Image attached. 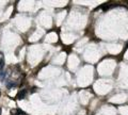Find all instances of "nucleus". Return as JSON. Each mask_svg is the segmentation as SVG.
Here are the masks:
<instances>
[{"instance_id": "f257e3e1", "label": "nucleus", "mask_w": 128, "mask_h": 115, "mask_svg": "<svg viewBox=\"0 0 128 115\" xmlns=\"http://www.w3.org/2000/svg\"><path fill=\"white\" fill-rule=\"evenodd\" d=\"M26 94H27V91L26 90H22L20 92L17 94V99H19V100H20V99H24L26 97Z\"/></svg>"}, {"instance_id": "f03ea898", "label": "nucleus", "mask_w": 128, "mask_h": 115, "mask_svg": "<svg viewBox=\"0 0 128 115\" xmlns=\"http://www.w3.org/2000/svg\"><path fill=\"white\" fill-rule=\"evenodd\" d=\"M11 115H22V110H19V109H12L11 110Z\"/></svg>"}, {"instance_id": "7ed1b4c3", "label": "nucleus", "mask_w": 128, "mask_h": 115, "mask_svg": "<svg viewBox=\"0 0 128 115\" xmlns=\"http://www.w3.org/2000/svg\"><path fill=\"white\" fill-rule=\"evenodd\" d=\"M3 66H4V59L2 57V53H0V70H2Z\"/></svg>"}, {"instance_id": "20e7f679", "label": "nucleus", "mask_w": 128, "mask_h": 115, "mask_svg": "<svg viewBox=\"0 0 128 115\" xmlns=\"http://www.w3.org/2000/svg\"><path fill=\"white\" fill-rule=\"evenodd\" d=\"M2 114V110H1V108H0V115Z\"/></svg>"}, {"instance_id": "39448f33", "label": "nucleus", "mask_w": 128, "mask_h": 115, "mask_svg": "<svg viewBox=\"0 0 128 115\" xmlns=\"http://www.w3.org/2000/svg\"><path fill=\"white\" fill-rule=\"evenodd\" d=\"M0 96H1V93H0Z\"/></svg>"}]
</instances>
